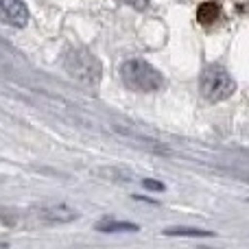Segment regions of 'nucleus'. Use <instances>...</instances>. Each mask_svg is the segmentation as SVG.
I'll use <instances>...</instances> for the list:
<instances>
[{
  "instance_id": "obj_1",
  "label": "nucleus",
  "mask_w": 249,
  "mask_h": 249,
  "mask_svg": "<svg viewBox=\"0 0 249 249\" xmlns=\"http://www.w3.org/2000/svg\"><path fill=\"white\" fill-rule=\"evenodd\" d=\"M123 83L133 92H155L162 88L164 79L158 70L144 59H129L121 66Z\"/></svg>"
},
{
  "instance_id": "obj_2",
  "label": "nucleus",
  "mask_w": 249,
  "mask_h": 249,
  "mask_svg": "<svg viewBox=\"0 0 249 249\" xmlns=\"http://www.w3.org/2000/svg\"><path fill=\"white\" fill-rule=\"evenodd\" d=\"M64 68L83 86H96L101 81V61L86 48H70L64 55Z\"/></svg>"
},
{
  "instance_id": "obj_3",
  "label": "nucleus",
  "mask_w": 249,
  "mask_h": 249,
  "mask_svg": "<svg viewBox=\"0 0 249 249\" xmlns=\"http://www.w3.org/2000/svg\"><path fill=\"white\" fill-rule=\"evenodd\" d=\"M234 90H236V83L223 66H208L201 72V94L212 103L230 99Z\"/></svg>"
},
{
  "instance_id": "obj_4",
  "label": "nucleus",
  "mask_w": 249,
  "mask_h": 249,
  "mask_svg": "<svg viewBox=\"0 0 249 249\" xmlns=\"http://www.w3.org/2000/svg\"><path fill=\"white\" fill-rule=\"evenodd\" d=\"M0 22L22 29L29 22V9L22 0H0Z\"/></svg>"
},
{
  "instance_id": "obj_5",
  "label": "nucleus",
  "mask_w": 249,
  "mask_h": 249,
  "mask_svg": "<svg viewBox=\"0 0 249 249\" xmlns=\"http://www.w3.org/2000/svg\"><path fill=\"white\" fill-rule=\"evenodd\" d=\"M42 216L51 223H68V221H74L79 216L77 210H72L66 203H59V206H51L46 210H42Z\"/></svg>"
},
{
  "instance_id": "obj_6",
  "label": "nucleus",
  "mask_w": 249,
  "mask_h": 249,
  "mask_svg": "<svg viewBox=\"0 0 249 249\" xmlns=\"http://www.w3.org/2000/svg\"><path fill=\"white\" fill-rule=\"evenodd\" d=\"M221 9L216 2H203L201 7L197 9V20L201 22V24H212V22L219 18Z\"/></svg>"
},
{
  "instance_id": "obj_7",
  "label": "nucleus",
  "mask_w": 249,
  "mask_h": 249,
  "mask_svg": "<svg viewBox=\"0 0 249 249\" xmlns=\"http://www.w3.org/2000/svg\"><path fill=\"white\" fill-rule=\"evenodd\" d=\"M96 230H101V232H136L138 225L127 223V221H101Z\"/></svg>"
},
{
  "instance_id": "obj_8",
  "label": "nucleus",
  "mask_w": 249,
  "mask_h": 249,
  "mask_svg": "<svg viewBox=\"0 0 249 249\" xmlns=\"http://www.w3.org/2000/svg\"><path fill=\"white\" fill-rule=\"evenodd\" d=\"M164 234L166 236H210V232L197 228H168Z\"/></svg>"
},
{
  "instance_id": "obj_9",
  "label": "nucleus",
  "mask_w": 249,
  "mask_h": 249,
  "mask_svg": "<svg viewBox=\"0 0 249 249\" xmlns=\"http://www.w3.org/2000/svg\"><path fill=\"white\" fill-rule=\"evenodd\" d=\"M121 2L129 4V7H133V9H138V11H142V9L149 7V0H121Z\"/></svg>"
},
{
  "instance_id": "obj_10",
  "label": "nucleus",
  "mask_w": 249,
  "mask_h": 249,
  "mask_svg": "<svg viewBox=\"0 0 249 249\" xmlns=\"http://www.w3.org/2000/svg\"><path fill=\"white\" fill-rule=\"evenodd\" d=\"M142 184H144L149 190H164V184H160V181H153V179H144Z\"/></svg>"
}]
</instances>
